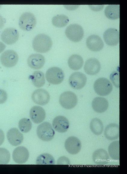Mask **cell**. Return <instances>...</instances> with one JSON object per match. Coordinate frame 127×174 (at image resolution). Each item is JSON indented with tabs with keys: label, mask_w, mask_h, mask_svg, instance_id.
I'll return each mask as SVG.
<instances>
[{
	"label": "cell",
	"mask_w": 127,
	"mask_h": 174,
	"mask_svg": "<svg viewBox=\"0 0 127 174\" xmlns=\"http://www.w3.org/2000/svg\"><path fill=\"white\" fill-rule=\"evenodd\" d=\"M94 89L98 95L105 96L109 95L112 91L113 87L110 81L107 79L102 77L97 79L94 84Z\"/></svg>",
	"instance_id": "7a4b0ae2"
},
{
	"label": "cell",
	"mask_w": 127,
	"mask_h": 174,
	"mask_svg": "<svg viewBox=\"0 0 127 174\" xmlns=\"http://www.w3.org/2000/svg\"><path fill=\"white\" fill-rule=\"evenodd\" d=\"M52 41L51 38L45 34H40L34 38L32 46L36 51L40 53L48 52L51 48Z\"/></svg>",
	"instance_id": "6da1fadb"
},
{
	"label": "cell",
	"mask_w": 127,
	"mask_h": 174,
	"mask_svg": "<svg viewBox=\"0 0 127 174\" xmlns=\"http://www.w3.org/2000/svg\"><path fill=\"white\" fill-rule=\"evenodd\" d=\"M31 98L36 104L41 105L47 104L49 102L50 96L48 92L45 89H39L32 93Z\"/></svg>",
	"instance_id": "7c38bea8"
},
{
	"label": "cell",
	"mask_w": 127,
	"mask_h": 174,
	"mask_svg": "<svg viewBox=\"0 0 127 174\" xmlns=\"http://www.w3.org/2000/svg\"><path fill=\"white\" fill-rule=\"evenodd\" d=\"M27 63L30 68L39 69L44 66L45 63V59L43 56L40 54H32L28 57Z\"/></svg>",
	"instance_id": "ffe728a7"
},
{
	"label": "cell",
	"mask_w": 127,
	"mask_h": 174,
	"mask_svg": "<svg viewBox=\"0 0 127 174\" xmlns=\"http://www.w3.org/2000/svg\"><path fill=\"white\" fill-rule=\"evenodd\" d=\"M33 85L36 87L40 88L45 84V79L44 74L39 70L34 71L29 76Z\"/></svg>",
	"instance_id": "484cf974"
},
{
	"label": "cell",
	"mask_w": 127,
	"mask_h": 174,
	"mask_svg": "<svg viewBox=\"0 0 127 174\" xmlns=\"http://www.w3.org/2000/svg\"><path fill=\"white\" fill-rule=\"evenodd\" d=\"M59 102L60 105L67 109L74 108L77 105L78 98L76 95L70 91H65L60 95Z\"/></svg>",
	"instance_id": "52a82bcc"
},
{
	"label": "cell",
	"mask_w": 127,
	"mask_h": 174,
	"mask_svg": "<svg viewBox=\"0 0 127 174\" xmlns=\"http://www.w3.org/2000/svg\"><path fill=\"white\" fill-rule=\"evenodd\" d=\"M7 137L9 142L14 146L20 144L23 140V134L16 128L9 130L7 133Z\"/></svg>",
	"instance_id": "d6986e66"
},
{
	"label": "cell",
	"mask_w": 127,
	"mask_h": 174,
	"mask_svg": "<svg viewBox=\"0 0 127 174\" xmlns=\"http://www.w3.org/2000/svg\"><path fill=\"white\" fill-rule=\"evenodd\" d=\"M92 158L94 163L99 165L107 164L110 160V157L106 150L103 149H99L93 153Z\"/></svg>",
	"instance_id": "ac0fdd59"
},
{
	"label": "cell",
	"mask_w": 127,
	"mask_h": 174,
	"mask_svg": "<svg viewBox=\"0 0 127 174\" xmlns=\"http://www.w3.org/2000/svg\"><path fill=\"white\" fill-rule=\"evenodd\" d=\"M53 128L56 131L64 133L67 132L69 127V122L65 117L61 115L56 117L53 119L52 123Z\"/></svg>",
	"instance_id": "e0dca14e"
},
{
	"label": "cell",
	"mask_w": 127,
	"mask_h": 174,
	"mask_svg": "<svg viewBox=\"0 0 127 174\" xmlns=\"http://www.w3.org/2000/svg\"><path fill=\"white\" fill-rule=\"evenodd\" d=\"M29 116L34 123L38 124L41 123L45 120L46 113L42 107L39 106H34L30 110Z\"/></svg>",
	"instance_id": "44dd1931"
},
{
	"label": "cell",
	"mask_w": 127,
	"mask_h": 174,
	"mask_svg": "<svg viewBox=\"0 0 127 174\" xmlns=\"http://www.w3.org/2000/svg\"><path fill=\"white\" fill-rule=\"evenodd\" d=\"M57 164L58 165H70V161L66 157L62 156L60 157L57 161Z\"/></svg>",
	"instance_id": "d6a6232c"
},
{
	"label": "cell",
	"mask_w": 127,
	"mask_h": 174,
	"mask_svg": "<svg viewBox=\"0 0 127 174\" xmlns=\"http://www.w3.org/2000/svg\"><path fill=\"white\" fill-rule=\"evenodd\" d=\"M109 154L114 160H119V141H115L110 143L108 147Z\"/></svg>",
	"instance_id": "83f0119b"
},
{
	"label": "cell",
	"mask_w": 127,
	"mask_h": 174,
	"mask_svg": "<svg viewBox=\"0 0 127 174\" xmlns=\"http://www.w3.org/2000/svg\"><path fill=\"white\" fill-rule=\"evenodd\" d=\"M83 60L79 55L76 54L71 55L68 58V64L69 67L73 70L80 69L83 64Z\"/></svg>",
	"instance_id": "cb8c5ba5"
},
{
	"label": "cell",
	"mask_w": 127,
	"mask_h": 174,
	"mask_svg": "<svg viewBox=\"0 0 127 174\" xmlns=\"http://www.w3.org/2000/svg\"><path fill=\"white\" fill-rule=\"evenodd\" d=\"M19 33L15 28L9 27L6 28L2 32L1 38L5 43L8 44H13L18 40Z\"/></svg>",
	"instance_id": "30bf717a"
},
{
	"label": "cell",
	"mask_w": 127,
	"mask_h": 174,
	"mask_svg": "<svg viewBox=\"0 0 127 174\" xmlns=\"http://www.w3.org/2000/svg\"><path fill=\"white\" fill-rule=\"evenodd\" d=\"M47 81L53 85L61 83L64 78V74L63 70L57 67H51L48 69L45 74Z\"/></svg>",
	"instance_id": "5b68a950"
},
{
	"label": "cell",
	"mask_w": 127,
	"mask_h": 174,
	"mask_svg": "<svg viewBox=\"0 0 127 174\" xmlns=\"http://www.w3.org/2000/svg\"><path fill=\"white\" fill-rule=\"evenodd\" d=\"M5 139V135L3 131L0 129V146L3 143Z\"/></svg>",
	"instance_id": "e575fe53"
},
{
	"label": "cell",
	"mask_w": 127,
	"mask_h": 174,
	"mask_svg": "<svg viewBox=\"0 0 127 174\" xmlns=\"http://www.w3.org/2000/svg\"><path fill=\"white\" fill-rule=\"evenodd\" d=\"M65 34L67 37L70 40L75 42L81 41L84 34L82 27L77 24H71L66 28Z\"/></svg>",
	"instance_id": "277c9868"
},
{
	"label": "cell",
	"mask_w": 127,
	"mask_h": 174,
	"mask_svg": "<svg viewBox=\"0 0 127 174\" xmlns=\"http://www.w3.org/2000/svg\"><path fill=\"white\" fill-rule=\"evenodd\" d=\"M7 94L4 90L0 89V104L4 103L7 99Z\"/></svg>",
	"instance_id": "836d02e7"
},
{
	"label": "cell",
	"mask_w": 127,
	"mask_h": 174,
	"mask_svg": "<svg viewBox=\"0 0 127 174\" xmlns=\"http://www.w3.org/2000/svg\"><path fill=\"white\" fill-rule=\"evenodd\" d=\"M6 22V20L0 14V29L4 26Z\"/></svg>",
	"instance_id": "d590c367"
},
{
	"label": "cell",
	"mask_w": 127,
	"mask_h": 174,
	"mask_svg": "<svg viewBox=\"0 0 127 174\" xmlns=\"http://www.w3.org/2000/svg\"><path fill=\"white\" fill-rule=\"evenodd\" d=\"M119 5H107L104 10L105 16L110 20H116L119 18Z\"/></svg>",
	"instance_id": "d4e9b609"
},
{
	"label": "cell",
	"mask_w": 127,
	"mask_h": 174,
	"mask_svg": "<svg viewBox=\"0 0 127 174\" xmlns=\"http://www.w3.org/2000/svg\"><path fill=\"white\" fill-rule=\"evenodd\" d=\"M101 65L100 62L95 58H90L85 62L84 69L87 74L93 76L98 73L100 71Z\"/></svg>",
	"instance_id": "2e32d148"
},
{
	"label": "cell",
	"mask_w": 127,
	"mask_h": 174,
	"mask_svg": "<svg viewBox=\"0 0 127 174\" xmlns=\"http://www.w3.org/2000/svg\"><path fill=\"white\" fill-rule=\"evenodd\" d=\"M64 146L67 151L72 155H75L79 153L82 148L80 140L74 136H71L67 138L65 142Z\"/></svg>",
	"instance_id": "8fae6325"
},
{
	"label": "cell",
	"mask_w": 127,
	"mask_h": 174,
	"mask_svg": "<svg viewBox=\"0 0 127 174\" xmlns=\"http://www.w3.org/2000/svg\"><path fill=\"white\" fill-rule=\"evenodd\" d=\"M69 21V19L67 16L64 14H60L56 15L52 18V23L56 27H62L66 26Z\"/></svg>",
	"instance_id": "f1b7e54d"
},
{
	"label": "cell",
	"mask_w": 127,
	"mask_h": 174,
	"mask_svg": "<svg viewBox=\"0 0 127 174\" xmlns=\"http://www.w3.org/2000/svg\"><path fill=\"white\" fill-rule=\"evenodd\" d=\"M36 23V19L34 14L28 12L23 13L19 20L20 28L25 31H28L33 29Z\"/></svg>",
	"instance_id": "8992f818"
},
{
	"label": "cell",
	"mask_w": 127,
	"mask_h": 174,
	"mask_svg": "<svg viewBox=\"0 0 127 174\" xmlns=\"http://www.w3.org/2000/svg\"><path fill=\"white\" fill-rule=\"evenodd\" d=\"M5 47V45L2 42L0 41V53L4 51Z\"/></svg>",
	"instance_id": "8d00e7d4"
},
{
	"label": "cell",
	"mask_w": 127,
	"mask_h": 174,
	"mask_svg": "<svg viewBox=\"0 0 127 174\" xmlns=\"http://www.w3.org/2000/svg\"><path fill=\"white\" fill-rule=\"evenodd\" d=\"M105 137L108 140H116L119 137V125L116 123H111L107 125L104 131Z\"/></svg>",
	"instance_id": "603a6c76"
},
{
	"label": "cell",
	"mask_w": 127,
	"mask_h": 174,
	"mask_svg": "<svg viewBox=\"0 0 127 174\" xmlns=\"http://www.w3.org/2000/svg\"><path fill=\"white\" fill-rule=\"evenodd\" d=\"M88 48L92 51L97 52L103 48L104 44L101 38L98 35L92 34L89 36L86 40Z\"/></svg>",
	"instance_id": "9a60e30c"
},
{
	"label": "cell",
	"mask_w": 127,
	"mask_h": 174,
	"mask_svg": "<svg viewBox=\"0 0 127 174\" xmlns=\"http://www.w3.org/2000/svg\"><path fill=\"white\" fill-rule=\"evenodd\" d=\"M29 157V153L27 149L23 146H19L14 149L12 153L14 161L18 164H23L26 162Z\"/></svg>",
	"instance_id": "5bb4252c"
},
{
	"label": "cell",
	"mask_w": 127,
	"mask_h": 174,
	"mask_svg": "<svg viewBox=\"0 0 127 174\" xmlns=\"http://www.w3.org/2000/svg\"><path fill=\"white\" fill-rule=\"evenodd\" d=\"M87 81L86 76L82 73L76 72L70 75L69 82L70 86L73 89L79 90L85 85Z\"/></svg>",
	"instance_id": "9c48e42d"
},
{
	"label": "cell",
	"mask_w": 127,
	"mask_h": 174,
	"mask_svg": "<svg viewBox=\"0 0 127 174\" xmlns=\"http://www.w3.org/2000/svg\"><path fill=\"white\" fill-rule=\"evenodd\" d=\"M90 127L91 131L97 135H101L104 130V126L102 121L97 118L91 120Z\"/></svg>",
	"instance_id": "4316f807"
},
{
	"label": "cell",
	"mask_w": 127,
	"mask_h": 174,
	"mask_svg": "<svg viewBox=\"0 0 127 174\" xmlns=\"http://www.w3.org/2000/svg\"><path fill=\"white\" fill-rule=\"evenodd\" d=\"M93 109L96 112L102 113L106 111L109 106V103L105 98L100 97L94 98L92 104Z\"/></svg>",
	"instance_id": "7402d4cb"
},
{
	"label": "cell",
	"mask_w": 127,
	"mask_h": 174,
	"mask_svg": "<svg viewBox=\"0 0 127 174\" xmlns=\"http://www.w3.org/2000/svg\"><path fill=\"white\" fill-rule=\"evenodd\" d=\"M36 163L37 164H52L55 163V160L53 157L48 153L40 155L37 157Z\"/></svg>",
	"instance_id": "f546056e"
},
{
	"label": "cell",
	"mask_w": 127,
	"mask_h": 174,
	"mask_svg": "<svg viewBox=\"0 0 127 174\" xmlns=\"http://www.w3.org/2000/svg\"><path fill=\"white\" fill-rule=\"evenodd\" d=\"M10 154L9 151L4 148H0V164H7L10 160Z\"/></svg>",
	"instance_id": "1f68e13d"
},
{
	"label": "cell",
	"mask_w": 127,
	"mask_h": 174,
	"mask_svg": "<svg viewBox=\"0 0 127 174\" xmlns=\"http://www.w3.org/2000/svg\"><path fill=\"white\" fill-rule=\"evenodd\" d=\"M2 64L5 67L10 68L14 66L18 60V56L14 51L8 50L4 52L0 58Z\"/></svg>",
	"instance_id": "ba28073f"
},
{
	"label": "cell",
	"mask_w": 127,
	"mask_h": 174,
	"mask_svg": "<svg viewBox=\"0 0 127 174\" xmlns=\"http://www.w3.org/2000/svg\"><path fill=\"white\" fill-rule=\"evenodd\" d=\"M36 133L40 140L45 141H48L53 139L55 132L51 124L48 122L45 121L38 126Z\"/></svg>",
	"instance_id": "3957f363"
},
{
	"label": "cell",
	"mask_w": 127,
	"mask_h": 174,
	"mask_svg": "<svg viewBox=\"0 0 127 174\" xmlns=\"http://www.w3.org/2000/svg\"><path fill=\"white\" fill-rule=\"evenodd\" d=\"M103 38L107 45L112 46H116L119 42V32L115 28H109L104 32Z\"/></svg>",
	"instance_id": "4fadbf2b"
},
{
	"label": "cell",
	"mask_w": 127,
	"mask_h": 174,
	"mask_svg": "<svg viewBox=\"0 0 127 174\" xmlns=\"http://www.w3.org/2000/svg\"><path fill=\"white\" fill-rule=\"evenodd\" d=\"M32 126V123L28 118H22L19 122V128L20 130L23 133L29 132L31 129Z\"/></svg>",
	"instance_id": "4dcf8cb0"
}]
</instances>
